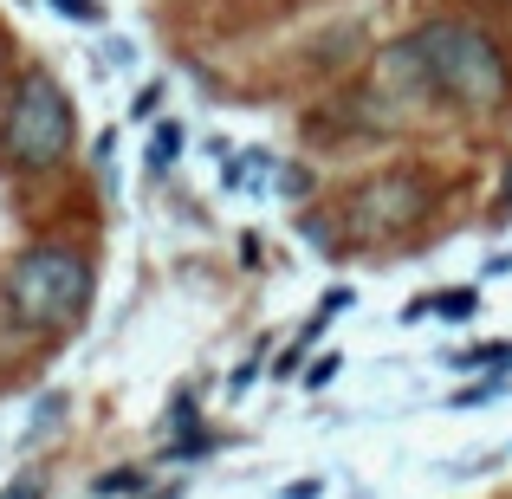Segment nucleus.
Instances as JSON below:
<instances>
[{
    "label": "nucleus",
    "instance_id": "obj_1",
    "mask_svg": "<svg viewBox=\"0 0 512 499\" xmlns=\"http://www.w3.org/2000/svg\"><path fill=\"white\" fill-rule=\"evenodd\" d=\"M383 85L402 91V98L454 104V111L480 117L506 104L512 72H506V52L493 46V33H480L474 20H428L402 46L383 52Z\"/></svg>",
    "mask_w": 512,
    "mask_h": 499
},
{
    "label": "nucleus",
    "instance_id": "obj_2",
    "mask_svg": "<svg viewBox=\"0 0 512 499\" xmlns=\"http://www.w3.org/2000/svg\"><path fill=\"white\" fill-rule=\"evenodd\" d=\"M0 305H7V318L20 331L78 325L85 305H91V260L78 247H59V240L26 247L20 260L7 266V279H0Z\"/></svg>",
    "mask_w": 512,
    "mask_h": 499
},
{
    "label": "nucleus",
    "instance_id": "obj_3",
    "mask_svg": "<svg viewBox=\"0 0 512 499\" xmlns=\"http://www.w3.org/2000/svg\"><path fill=\"white\" fill-rule=\"evenodd\" d=\"M78 143V117L72 98L52 72H26L7 98V117H0V163L20 175H46L72 156Z\"/></svg>",
    "mask_w": 512,
    "mask_h": 499
},
{
    "label": "nucleus",
    "instance_id": "obj_4",
    "mask_svg": "<svg viewBox=\"0 0 512 499\" xmlns=\"http://www.w3.org/2000/svg\"><path fill=\"white\" fill-rule=\"evenodd\" d=\"M428 182L422 175H376L344 201V240H389L428 214Z\"/></svg>",
    "mask_w": 512,
    "mask_h": 499
},
{
    "label": "nucleus",
    "instance_id": "obj_5",
    "mask_svg": "<svg viewBox=\"0 0 512 499\" xmlns=\"http://www.w3.org/2000/svg\"><path fill=\"white\" fill-rule=\"evenodd\" d=\"M150 480H143V467H111L104 480H91V493L98 499H130V493H143Z\"/></svg>",
    "mask_w": 512,
    "mask_h": 499
},
{
    "label": "nucleus",
    "instance_id": "obj_6",
    "mask_svg": "<svg viewBox=\"0 0 512 499\" xmlns=\"http://www.w3.org/2000/svg\"><path fill=\"white\" fill-rule=\"evenodd\" d=\"M175 150H182V130L163 124V130H156V143H150V169H169V163H175Z\"/></svg>",
    "mask_w": 512,
    "mask_h": 499
},
{
    "label": "nucleus",
    "instance_id": "obj_7",
    "mask_svg": "<svg viewBox=\"0 0 512 499\" xmlns=\"http://www.w3.org/2000/svg\"><path fill=\"white\" fill-rule=\"evenodd\" d=\"M52 7H59L65 20H98V13H104L98 0H52Z\"/></svg>",
    "mask_w": 512,
    "mask_h": 499
},
{
    "label": "nucleus",
    "instance_id": "obj_8",
    "mask_svg": "<svg viewBox=\"0 0 512 499\" xmlns=\"http://www.w3.org/2000/svg\"><path fill=\"white\" fill-rule=\"evenodd\" d=\"M331 376H338V357H325V363H312V376H305V383H312V389H325V383H331Z\"/></svg>",
    "mask_w": 512,
    "mask_h": 499
},
{
    "label": "nucleus",
    "instance_id": "obj_9",
    "mask_svg": "<svg viewBox=\"0 0 512 499\" xmlns=\"http://www.w3.org/2000/svg\"><path fill=\"white\" fill-rule=\"evenodd\" d=\"M500 208H512V169H506V182H500Z\"/></svg>",
    "mask_w": 512,
    "mask_h": 499
}]
</instances>
